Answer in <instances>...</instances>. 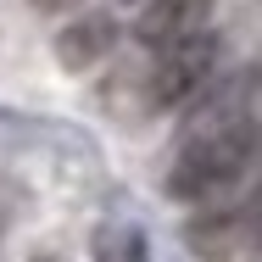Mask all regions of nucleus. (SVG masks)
Instances as JSON below:
<instances>
[{
	"instance_id": "6",
	"label": "nucleus",
	"mask_w": 262,
	"mask_h": 262,
	"mask_svg": "<svg viewBox=\"0 0 262 262\" xmlns=\"http://www.w3.org/2000/svg\"><path fill=\"white\" fill-rule=\"evenodd\" d=\"M39 11H61V6H73V0H34Z\"/></svg>"
},
{
	"instance_id": "1",
	"label": "nucleus",
	"mask_w": 262,
	"mask_h": 262,
	"mask_svg": "<svg viewBox=\"0 0 262 262\" xmlns=\"http://www.w3.org/2000/svg\"><path fill=\"white\" fill-rule=\"evenodd\" d=\"M262 151V128L246 117V123H229V128H212V134H195L173 173H167V195L173 201H212L223 195L234 179H246V167L257 162Z\"/></svg>"
},
{
	"instance_id": "5",
	"label": "nucleus",
	"mask_w": 262,
	"mask_h": 262,
	"mask_svg": "<svg viewBox=\"0 0 262 262\" xmlns=\"http://www.w3.org/2000/svg\"><path fill=\"white\" fill-rule=\"evenodd\" d=\"M246 234L262 240V184H257V195H251V207H246Z\"/></svg>"
},
{
	"instance_id": "4",
	"label": "nucleus",
	"mask_w": 262,
	"mask_h": 262,
	"mask_svg": "<svg viewBox=\"0 0 262 262\" xmlns=\"http://www.w3.org/2000/svg\"><path fill=\"white\" fill-rule=\"evenodd\" d=\"M112 39H117V23H112V17H78V23L56 39V56H61V67H95V61L112 51Z\"/></svg>"
},
{
	"instance_id": "3",
	"label": "nucleus",
	"mask_w": 262,
	"mask_h": 262,
	"mask_svg": "<svg viewBox=\"0 0 262 262\" xmlns=\"http://www.w3.org/2000/svg\"><path fill=\"white\" fill-rule=\"evenodd\" d=\"M207 11H212V0H145L134 34H140V45H151L162 56L184 39H195V34H207Z\"/></svg>"
},
{
	"instance_id": "2",
	"label": "nucleus",
	"mask_w": 262,
	"mask_h": 262,
	"mask_svg": "<svg viewBox=\"0 0 262 262\" xmlns=\"http://www.w3.org/2000/svg\"><path fill=\"white\" fill-rule=\"evenodd\" d=\"M212 67H217V39L212 34H195L184 45L157 56V73H151V106H184L207 90Z\"/></svg>"
}]
</instances>
